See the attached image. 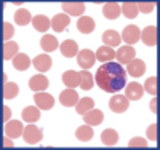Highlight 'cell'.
Returning <instances> with one entry per match:
<instances>
[{
    "instance_id": "1",
    "label": "cell",
    "mask_w": 160,
    "mask_h": 150,
    "mask_svg": "<svg viewBox=\"0 0 160 150\" xmlns=\"http://www.w3.org/2000/svg\"><path fill=\"white\" fill-rule=\"evenodd\" d=\"M96 85L106 93L115 94L127 85V70L120 62H104L96 70Z\"/></svg>"
},
{
    "instance_id": "2",
    "label": "cell",
    "mask_w": 160,
    "mask_h": 150,
    "mask_svg": "<svg viewBox=\"0 0 160 150\" xmlns=\"http://www.w3.org/2000/svg\"><path fill=\"white\" fill-rule=\"evenodd\" d=\"M22 139L28 142V144H37L43 139V133L38 126L29 123V126H24V131H22Z\"/></svg>"
},
{
    "instance_id": "3",
    "label": "cell",
    "mask_w": 160,
    "mask_h": 150,
    "mask_svg": "<svg viewBox=\"0 0 160 150\" xmlns=\"http://www.w3.org/2000/svg\"><path fill=\"white\" fill-rule=\"evenodd\" d=\"M128 105H130V101L127 96L123 94H114L109 101V109L115 114H123L128 110Z\"/></svg>"
},
{
    "instance_id": "4",
    "label": "cell",
    "mask_w": 160,
    "mask_h": 150,
    "mask_svg": "<svg viewBox=\"0 0 160 150\" xmlns=\"http://www.w3.org/2000/svg\"><path fill=\"white\" fill-rule=\"evenodd\" d=\"M34 102L38 109H42V110H50V109H53V105H55V98H53L51 94L45 93V91H40V93L34 94Z\"/></svg>"
},
{
    "instance_id": "5",
    "label": "cell",
    "mask_w": 160,
    "mask_h": 150,
    "mask_svg": "<svg viewBox=\"0 0 160 150\" xmlns=\"http://www.w3.org/2000/svg\"><path fill=\"white\" fill-rule=\"evenodd\" d=\"M120 37H122V40H123L127 45L131 46V45H135L138 40H139V37H141V31H139V27H138V26H127Z\"/></svg>"
},
{
    "instance_id": "6",
    "label": "cell",
    "mask_w": 160,
    "mask_h": 150,
    "mask_svg": "<svg viewBox=\"0 0 160 150\" xmlns=\"http://www.w3.org/2000/svg\"><path fill=\"white\" fill-rule=\"evenodd\" d=\"M139 40H142V43L148 45V46H155V45H157V40H158L157 27H155V26H148V27H144V31L141 32Z\"/></svg>"
},
{
    "instance_id": "7",
    "label": "cell",
    "mask_w": 160,
    "mask_h": 150,
    "mask_svg": "<svg viewBox=\"0 0 160 150\" xmlns=\"http://www.w3.org/2000/svg\"><path fill=\"white\" fill-rule=\"evenodd\" d=\"M22 131H24V126L19 120H10L7 121L5 125V134L8 136L10 139H18L19 136H22Z\"/></svg>"
},
{
    "instance_id": "8",
    "label": "cell",
    "mask_w": 160,
    "mask_h": 150,
    "mask_svg": "<svg viewBox=\"0 0 160 150\" xmlns=\"http://www.w3.org/2000/svg\"><path fill=\"white\" fill-rule=\"evenodd\" d=\"M96 61V56L93 54L91 50H82L78 54H77V64L80 67H83V69H90V67H93V64H95Z\"/></svg>"
},
{
    "instance_id": "9",
    "label": "cell",
    "mask_w": 160,
    "mask_h": 150,
    "mask_svg": "<svg viewBox=\"0 0 160 150\" xmlns=\"http://www.w3.org/2000/svg\"><path fill=\"white\" fill-rule=\"evenodd\" d=\"M136 56V50L130 46V45H123V46H118V51L115 53V58L117 62H130L131 59H135Z\"/></svg>"
},
{
    "instance_id": "10",
    "label": "cell",
    "mask_w": 160,
    "mask_h": 150,
    "mask_svg": "<svg viewBox=\"0 0 160 150\" xmlns=\"http://www.w3.org/2000/svg\"><path fill=\"white\" fill-rule=\"evenodd\" d=\"M146 72V62L141 61V59H131L128 62V67H127V74L131 75V77H142Z\"/></svg>"
},
{
    "instance_id": "11",
    "label": "cell",
    "mask_w": 160,
    "mask_h": 150,
    "mask_svg": "<svg viewBox=\"0 0 160 150\" xmlns=\"http://www.w3.org/2000/svg\"><path fill=\"white\" fill-rule=\"evenodd\" d=\"M59 102H61L64 107H74V105L78 102V94H77V91L72 90V88L64 90V91L59 94Z\"/></svg>"
},
{
    "instance_id": "12",
    "label": "cell",
    "mask_w": 160,
    "mask_h": 150,
    "mask_svg": "<svg viewBox=\"0 0 160 150\" xmlns=\"http://www.w3.org/2000/svg\"><path fill=\"white\" fill-rule=\"evenodd\" d=\"M142 93H144V88L138 83V81H133L130 85H125V96L130 101H139L142 98Z\"/></svg>"
},
{
    "instance_id": "13",
    "label": "cell",
    "mask_w": 160,
    "mask_h": 150,
    "mask_svg": "<svg viewBox=\"0 0 160 150\" xmlns=\"http://www.w3.org/2000/svg\"><path fill=\"white\" fill-rule=\"evenodd\" d=\"M48 85H50V81H48V78L45 77V75H34L31 80H29V88L32 90V91H35V93H40V91H45L47 88H48Z\"/></svg>"
},
{
    "instance_id": "14",
    "label": "cell",
    "mask_w": 160,
    "mask_h": 150,
    "mask_svg": "<svg viewBox=\"0 0 160 150\" xmlns=\"http://www.w3.org/2000/svg\"><path fill=\"white\" fill-rule=\"evenodd\" d=\"M51 62H53V59L48 56V54H38V56L34 58L32 65L35 67L38 72H42V74H43V72H47V70L51 69Z\"/></svg>"
},
{
    "instance_id": "15",
    "label": "cell",
    "mask_w": 160,
    "mask_h": 150,
    "mask_svg": "<svg viewBox=\"0 0 160 150\" xmlns=\"http://www.w3.org/2000/svg\"><path fill=\"white\" fill-rule=\"evenodd\" d=\"M104 120V114L99 110V109H91L87 114H83V121L87 125H91V126H96V125H101Z\"/></svg>"
},
{
    "instance_id": "16",
    "label": "cell",
    "mask_w": 160,
    "mask_h": 150,
    "mask_svg": "<svg viewBox=\"0 0 160 150\" xmlns=\"http://www.w3.org/2000/svg\"><path fill=\"white\" fill-rule=\"evenodd\" d=\"M62 11H66L68 16H80L85 13V3H80V2H68V3H62Z\"/></svg>"
},
{
    "instance_id": "17",
    "label": "cell",
    "mask_w": 160,
    "mask_h": 150,
    "mask_svg": "<svg viewBox=\"0 0 160 150\" xmlns=\"http://www.w3.org/2000/svg\"><path fill=\"white\" fill-rule=\"evenodd\" d=\"M69 24H71V18L66 13H59L51 19V27L55 29V32H62Z\"/></svg>"
},
{
    "instance_id": "18",
    "label": "cell",
    "mask_w": 160,
    "mask_h": 150,
    "mask_svg": "<svg viewBox=\"0 0 160 150\" xmlns=\"http://www.w3.org/2000/svg\"><path fill=\"white\" fill-rule=\"evenodd\" d=\"M102 42H104V45L106 46H120V42H122V37H120V34L117 32V31H112V29H109V31H106L104 34H102Z\"/></svg>"
},
{
    "instance_id": "19",
    "label": "cell",
    "mask_w": 160,
    "mask_h": 150,
    "mask_svg": "<svg viewBox=\"0 0 160 150\" xmlns=\"http://www.w3.org/2000/svg\"><path fill=\"white\" fill-rule=\"evenodd\" d=\"M95 27H96V22L90 16H82L77 21V29L82 34H91L93 31H95Z\"/></svg>"
},
{
    "instance_id": "20",
    "label": "cell",
    "mask_w": 160,
    "mask_h": 150,
    "mask_svg": "<svg viewBox=\"0 0 160 150\" xmlns=\"http://www.w3.org/2000/svg\"><path fill=\"white\" fill-rule=\"evenodd\" d=\"M59 50L62 53V56L66 58H74L78 54V45L74 42V40H66L59 45Z\"/></svg>"
},
{
    "instance_id": "21",
    "label": "cell",
    "mask_w": 160,
    "mask_h": 150,
    "mask_svg": "<svg viewBox=\"0 0 160 150\" xmlns=\"http://www.w3.org/2000/svg\"><path fill=\"white\" fill-rule=\"evenodd\" d=\"M31 64H32V61L29 59L28 54H24V53H18L16 56L13 58V67H15L16 70H28Z\"/></svg>"
},
{
    "instance_id": "22",
    "label": "cell",
    "mask_w": 160,
    "mask_h": 150,
    "mask_svg": "<svg viewBox=\"0 0 160 150\" xmlns=\"http://www.w3.org/2000/svg\"><path fill=\"white\" fill-rule=\"evenodd\" d=\"M40 46H42L43 51L51 53V51L58 50L59 43H58V38H56L55 35H48V34H47V35L42 37V40H40Z\"/></svg>"
},
{
    "instance_id": "23",
    "label": "cell",
    "mask_w": 160,
    "mask_h": 150,
    "mask_svg": "<svg viewBox=\"0 0 160 150\" xmlns=\"http://www.w3.org/2000/svg\"><path fill=\"white\" fill-rule=\"evenodd\" d=\"M102 15L108 18V19H117L120 15H122V11H120V5L115 3V2H109L102 7Z\"/></svg>"
},
{
    "instance_id": "24",
    "label": "cell",
    "mask_w": 160,
    "mask_h": 150,
    "mask_svg": "<svg viewBox=\"0 0 160 150\" xmlns=\"http://www.w3.org/2000/svg\"><path fill=\"white\" fill-rule=\"evenodd\" d=\"M32 26H34V29L38 31V32H47L51 27V21L45 15H37L32 19Z\"/></svg>"
},
{
    "instance_id": "25",
    "label": "cell",
    "mask_w": 160,
    "mask_h": 150,
    "mask_svg": "<svg viewBox=\"0 0 160 150\" xmlns=\"http://www.w3.org/2000/svg\"><path fill=\"white\" fill-rule=\"evenodd\" d=\"M62 83L68 88H77L80 85V77L75 70H66L62 74Z\"/></svg>"
},
{
    "instance_id": "26",
    "label": "cell",
    "mask_w": 160,
    "mask_h": 150,
    "mask_svg": "<svg viewBox=\"0 0 160 150\" xmlns=\"http://www.w3.org/2000/svg\"><path fill=\"white\" fill-rule=\"evenodd\" d=\"M96 59L98 61H101V62H111L114 58H115V51L111 48V46H101V48H98L96 50Z\"/></svg>"
},
{
    "instance_id": "27",
    "label": "cell",
    "mask_w": 160,
    "mask_h": 150,
    "mask_svg": "<svg viewBox=\"0 0 160 150\" xmlns=\"http://www.w3.org/2000/svg\"><path fill=\"white\" fill-rule=\"evenodd\" d=\"M101 141H102L104 145L112 147V145H115V144L118 142V133H117L115 129H112V128L104 129V131L101 133Z\"/></svg>"
},
{
    "instance_id": "28",
    "label": "cell",
    "mask_w": 160,
    "mask_h": 150,
    "mask_svg": "<svg viewBox=\"0 0 160 150\" xmlns=\"http://www.w3.org/2000/svg\"><path fill=\"white\" fill-rule=\"evenodd\" d=\"M120 11H122V15L128 19H135L138 16V5L135 2H125L122 7H120Z\"/></svg>"
},
{
    "instance_id": "29",
    "label": "cell",
    "mask_w": 160,
    "mask_h": 150,
    "mask_svg": "<svg viewBox=\"0 0 160 150\" xmlns=\"http://www.w3.org/2000/svg\"><path fill=\"white\" fill-rule=\"evenodd\" d=\"M22 120L24 121H28V123H35V121L40 118V110H38V107H26L24 110H22Z\"/></svg>"
},
{
    "instance_id": "30",
    "label": "cell",
    "mask_w": 160,
    "mask_h": 150,
    "mask_svg": "<svg viewBox=\"0 0 160 150\" xmlns=\"http://www.w3.org/2000/svg\"><path fill=\"white\" fill-rule=\"evenodd\" d=\"M91 109H95V101H93V98H82L75 104L77 114H82V115L87 114L88 110H91Z\"/></svg>"
},
{
    "instance_id": "31",
    "label": "cell",
    "mask_w": 160,
    "mask_h": 150,
    "mask_svg": "<svg viewBox=\"0 0 160 150\" xmlns=\"http://www.w3.org/2000/svg\"><path fill=\"white\" fill-rule=\"evenodd\" d=\"M32 19H34V18H32V15H31L29 10L19 8V10H16V13H15V21H16L18 26H26V24H29Z\"/></svg>"
},
{
    "instance_id": "32",
    "label": "cell",
    "mask_w": 160,
    "mask_h": 150,
    "mask_svg": "<svg viewBox=\"0 0 160 150\" xmlns=\"http://www.w3.org/2000/svg\"><path fill=\"white\" fill-rule=\"evenodd\" d=\"M18 50H19V46H18V43L16 42H5L3 43V59L5 61H10V59H13L18 54Z\"/></svg>"
},
{
    "instance_id": "33",
    "label": "cell",
    "mask_w": 160,
    "mask_h": 150,
    "mask_svg": "<svg viewBox=\"0 0 160 150\" xmlns=\"http://www.w3.org/2000/svg\"><path fill=\"white\" fill-rule=\"evenodd\" d=\"M93 128L91 126H87V125H83V126H80L77 131H75V138L78 139V141H82V142H88L90 139H93Z\"/></svg>"
},
{
    "instance_id": "34",
    "label": "cell",
    "mask_w": 160,
    "mask_h": 150,
    "mask_svg": "<svg viewBox=\"0 0 160 150\" xmlns=\"http://www.w3.org/2000/svg\"><path fill=\"white\" fill-rule=\"evenodd\" d=\"M19 93V86L16 83H13V81H7L3 85V99H13L16 98Z\"/></svg>"
},
{
    "instance_id": "35",
    "label": "cell",
    "mask_w": 160,
    "mask_h": 150,
    "mask_svg": "<svg viewBox=\"0 0 160 150\" xmlns=\"http://www.w3.org/2000/svg\"><path fill=\"white\" fill-rule=\"evenodd\" d=\"M78 77H80V88L82 90L88 91L93 88V75L88 70H82L78 74Z\"/></svg>"
},
{
    "instance_id": "36",
    "label": "cell",
    "mask_w": 160,
    "mask_h": 150,
    "mask_svg": "<svg viewBox=\"0 0 160 150\" xmlns=\"http://www.w3.org/2000/svg\"><path fill=\"white\" fill-rule=\"evenodd\" d=\"M157 86H158L157 77H151V78L146 80V85H144V88H146V91H148L149 94H152V96H155V94H157V90H158Z\"/></svg>"
},
{
    "instance_id": "37",
    "label": "cell",
    "mask_w": 160,
    "mask_h": 150,
    "mask_svg": "<svg viewBox=\"0 0 160 150\" xmlns=\"http://www.w3.org/2000/svg\"><path fill=\"white\" fill-rule=\"evenodd\" d=\"M138 5V11H141V13H151V11H154V8H155V3L154 2H139V3H136Z\"/></svg>"
},
{
    "instance_id": "38",
    "label": "cell",
    "mask_w": 160,
    "mask_h": 150,
    "mask_svg": "<svg viewBox=\"0 0 160 150\" xmlns=\"http://www.w3.org/2000/svg\"><path fill=\"white\" fill-rule=\"evenodd\" d=\"M13 34H15L13 26L10 22H3V40L5 42H10V38L13 37Z\"/></svg>"
},
{
    "instance_id": "39",
    "label": "cell",
    "mask_w": 160,
    "mask_h": 150,
    "mask_svg": "<svg viewBox=\"0 0 160 150\" xmlns=\"http://www.w3.org/2000/svg\"><path fill=\"white\" fill-rule=\"evenodd\" d=\"M146 134H148V139L157 141V138H158V126H157V123L151 125V126L148 128V131H146Z\"/></svg>"
},
{
    "instance_id": "40",
    "label": "cell",
    "mask_w": 160,
    "mask_h": 150,
    "mask_svg": "<svg viewBox=\"0 0 160 150\" xmlns=\"http://www.w3.org/2000/svg\"><path fill=\"white\" fill-rule=\"evenodd\" d=\"M128 147H148V141L142 138H135L128 142Z\"/></svg>"
},
{
    "instance_id": "41",
    "label": "cell",
    "mask_w": 160,
    "mask_h": 150,
    "mask_svg": "<svg viewBox=\"0 0 160 150\" xmlns=\"http://www.w3.org/2000/svg\"><path fill=\"white\" fill-rule=\"evenodd\" d=\"M10 117H11V110H10V107H8V105H3V110H2V118H3L5 123L10 120Z\"/></svg>"
},
{
    "instance_id": "42",
    "label": "cell",
    "mask_w": 160,
    "mask_h": 150,
    "mask_svg": "<svg viewBox=\"0 0 160 150\" xmlns=\"http://www.w3.org/2000/svg\"><path fill=\"white\" fill-rule=\"evenodd\" d=\"M151 110H152V114H157V98H154L151 101Z\"/></svg>"
},
{
    "instance_id": "43",
    "label": "cell",
    "mask_w": 160,
    "mask_h": 150,
    "mask_svg": "<svg viewBox=\"0 0 160 150\" xmlns=\"http://www.w3.org/2000/svg\"><path fill=\"white\" fill-rule=\"evenodd\" d=\"M2 81H3V85L8 81V78H7V74H3V77H2Z\"/></svg>"
}]
</instances>
